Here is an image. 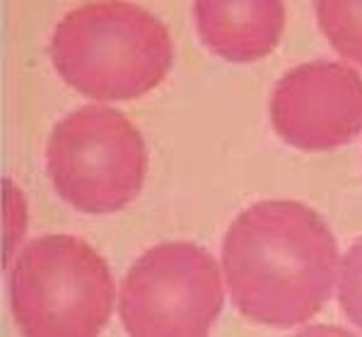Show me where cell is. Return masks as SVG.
I'll return each instance as SVG.
<instances>
[{"label": "cell", "instance_id": "obj_1", "mask_svg": "<svg viewBox=\"0 0 362 337\" xmlns=\"http://www.w3.org/2000/svg\"><path fill=\"white\" fill-rule=\"evenodd\" d=\"M223 265L235 309L271 328L312 321L334 287L338 246L319 212L261 200L227 229Z\"/></svg>", "mask_w": 362, "mask_h": 337}, {"label": "cell", "instance_id": "obj_6", "mask_svg": "<svg viewBox=\"0 0 362 337\" xmlns=\"http://www.w3.org/2000/svg\"><path fill=\"white\" fill-rule=\"evenodd\" d=\"M278 137L307 152L348 145L362 130V78L334 61H312L285 73L271 97Z\"/></svg>", "mask_w": 362, "mask_h": 337}, {"label": "cell", "instance_id": "obj_3", "mask_svg": "<svg viewBox=\"0 0 362 337\" xmlns=\"http://www.w3.org/2000/svg\"><path fill=\"white\" fill-rule=\"evenodd\" d=\"M10 296L15 323L29 337H95L112 316L114 280L87 241L49 234L17 255Z\"/></svg>", "mask_w": 362, "mask_h": 337}, {"label": "cell", "instance_id": "obj_4", "mask_svg": "<svg viewBox=\"0 0 362 337\" xmlns=\"http://www.w3.org/2000/svg\"><path fill=\"white\" fill-rule=\"evenodd\" d=\"M46 168L58 195L75 210L109 214L140 193L148 149L140 130L121 111L83 106L54 128Z\"/></svg>", "mask_w": 362, "mask_h": 337}, {"label": "cell", "instance_id": "obj_8", "mask_svg": "<svg viewBox=\"0 0 362 337\" xmlns=\"http://www.w3.org/2000/svg\"><path fill=\"white\" fill-rule=\"evenodd\" d=\"M319 27L343 58L362 66V0L317 3Z\"/></svg>", "mask_w": 362, "mask_h": 337}, {"label": "cell", "instance_id": "obj_9", "mask_svg": "<svg viewBox=\"0 0 362 337\" xmlns=\"http://www.w3.org/2000/svg\"><path fill=\"white\" fill-rule=\"evenodd\" d=\"M338 301H341V309L348 316V321L362 328V239L355 241L343 258Z\"/></svg>", "mask_w": 362, "mask_h": 337}, {"label": "cell", "instance_id": "obj_5", "mask_svg": "<svg viewBox=\"0 0 362 337\" xmlns=\"http://www.w3.org/2000/svg\"><path fill=\"white\" fill-rule=\"evenodd\" d=\"M215 258L196 243H160L121 282L119 313L128 335L201 337L223 309Z\"/></svg>", "mask_w": 362, "mask_h": 337}, {"label": "cell", "instance_id": "obj_7", "mask_svg": "<svg viewBox=\"0 0 362 337\" xmlns=\"http://www.w3.org/2000/svg\"><path fill=\"white\" fill-rule=\"evenodd\" d=\"M196 25L213 54L249 63L278 46L285 8L278 0H201L196 3Z\"/></svg>", "mask_w": 362, "mask_h": 337}, {"label": "cell", "instance_id": "obj_2", "mask_svg": "<svg viewBox=\"0 0 362 337\" xmlns=\"http://www.w3.org/2000/svg\"><path fill=\"white\" fill-rule=\"evenodd\" d=\"M73 90L102 102L143 97L172 68L169 29L133 3H87L63 15L49 46Z\"/></svg>", "mask_w": 362, "mask_h": 337}]
</instances>
